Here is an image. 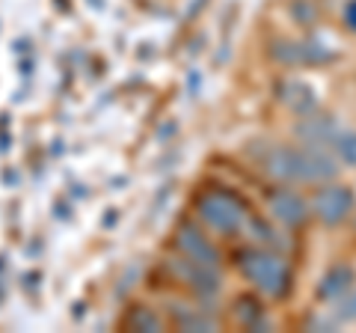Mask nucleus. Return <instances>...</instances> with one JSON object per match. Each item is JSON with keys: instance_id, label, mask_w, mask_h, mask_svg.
<instances>
[{"instance_id": "f257e3e1", "label": "nucleus", "mask_w": 356, "mask_h": 333, "mask_svg": "<svg viewBox=\"0 0 356 333\" xmlns=\"http://www.w3.org/2000/svg\"><path fill=\"white\" fill-rule=\"evenodd\" d=\"M264 170L280 182H332L339 176V161L327 149L312 146H276L264 158Z\"/></svg>"}, {"instance_id": "f03ea898", "label": "nucleus", "mask_w": 356, "mask_h": 333, "mask_svg": "<svg viewBox=\"0 0 356 333\" xmlns=\"http://www.w3.org/2000/svg\"><path fill=\"white\" fill-rule=\"evenodd\" d=\"M235 265L255 288H261V292H267V295L285 297L288 292H291V268L285 265L282 256H276V253H270V250H261V247L238 250Z\"/></svg>"}, {"instance_id": "7ed1b4c3", "label": "nucleus", "mask_w": 356, "mask_h": 333, "mask_svg": "<svg viewBox=\"0 0 356 333\" xmlns=\"http://www.w3.org/2000/svg\"><path fill=\"white\" fill-rule=\"evenodd\" d=\"M196 215L220 235H235L247 224V203L229 187H208L196 196Z\"/></svg>"}, {"instance_id": "20e7f679", "label": "nucleus", "mask_w": 356, "mask_h": 333, "mask_svg": "<svg viewBox=\"0 0 356 333\" xmlns=\"http://www.w3.org/2000/svg\"><path fill=\"white\" fill-rule=\"evenodd\" d=\"M356 206V194L348 185H327L312 196V212L324 226H341Z\"/></svg>"}, {"instance_id": "39448f33", "label": "nucleus", "mask_w": 356, "mask_h": 333, "mask_svg": "<svg viewBox=\"0 0 356 333\" xmlns=\"http://www.w3.org/2000/svg\"><path fill=\"white\" fill-rule=\"evenodd\" d=\"M175 244H178V253H181V256L193 259L199 265H211V268H217V265H220L217 244L211 241L205 232H202V226H196L193 220H184V224H178Z\"/></svg>"}, {"instance_id": "423d86ee", "label": "nucleus", "mask_w": 356, "mask_h": 333, "mask_svg": "<svg viewBox=\"0 0 356 333\" xmlns=\"http://www.w3.org/2000/svg\"><path fill=\"white\" fill-rule=\"evenodd\" d=\"M267 54L282 63V65H312V63H330L336 60V54L330 48L318 45V42H294V39H276L270 42Z\"/></svg>"}, {"instance_id": "0eeeda50", "label": "nucleus", "mask_w": 356, "mask_h": 333, "mask_svg": "<svg viewBox=\"0 0 356 333\" xmlns=\"http://www.w3.org/2000/svg\"><path fill=\"white\" fill-rule=\"evenodd\" d=\"M339 122L332 119L330 114H321V110H309V114H300L297 125H294V134L303 146L312 149H327L336 143L339 137Z\"/></svg>"}, {"instance_id": "6e6552de", "label": "nucleus", "mask_w": 356, "mask_h": 333, "mask_svg": "<svg viewBox=\"0 0 356 333\" xmlns=\"http://www.w3.org/2000/svg\"><path fill=\"white\" fill-rule=\"evenodd\" d=\"M267 206H270V215L288 229H300V226H306V220H309V203L297 191H288V187L273 191L267 196Z\"/></svg>"}, {"instance_id": "1a4fd4ad", "label": "nucleus", "mask_w": 356, "mask_h": 333, "mask_svg": "<svg viewBox=\"0 0 356 333\" xmlns=\"http://www.w3.org/2000/svg\"><path fill=\"white\" fill-rule=\"evenodd\" d=\"M170 265H172L178 280L187 283L193 292H199L202 297H211V295L220 292V277H217V268H211V265H199V262L187 259V256L172 259Z\"/></svg>"}, {"instance_id": "9d476101", "label": "nucleus", "mask_w": 356, "mask_h": 333, "mask_svg": "<svg viewBox=\"0 0 356 333\" xmlns=\"http://www.w3.org/2000/svg\"><path fill=\"white\" fill-rule=\"evenodd\" d=\"M276 98L285 104V107H291L294 114H309V110H315L318 104V98L315 93H312V86L303 84V81H297V77H288V81H280L276 84Z\"/></svg>"}, {"instance_id": "9b49d317", "label": "nucleus", "mask_w": 356, "mask_h": 333, "mask_svg": "<svg viewBox=\"0 0 356 333\" xmlns=\"http://www.w3.org/2000/svg\"><path fill=\"white\" fill-rule=\"evenodd\" d=\"M353 283H356V271L350 265H332V268L321 277L315 295L321 301H336V297H341L348 288H353Z\"/></svg>"}, {"instance_id": "f8f14e48", "label": "nucleus", "mask_w": 356, "mask_h": 333, "mask_svg": "<svg viewBox=\"0 0 356 333\" xmlns=\"http://www.w3.org/2000/svg\"><path fill=\"white\" fill-rule=\"evenodd\" d=\"M122 325H125L128 330H137V333H158V330H163L161 316L154 313L152 307H146V304L128 307V313H125V318H122Z\"/></svg>"}, {"instance_id": "ddd939ff", "label": "nucleus", "mask_w": 356, "mask_h": 333, "mask_svg": "<svg viewBox=\"0 0 356 333\" xmlns=\"http://www.w3.org/2000/svg\"><path fill=\"white\" fill-rule=\"evenodd\" d=\"M235 318H238V325H243V327H250V330H267V318H264V309H261V304L255 301V297H250V295H241L238 301H235Z\"/></svg>"}, {"instance_id": "4468645a", "label": "nucleus", "mask_w": 356, "mask_h": 333, "mask_svg": "<svg viewBox=\"0 0 356 333\" xmlns=\"http://www.w3.org/2000/svg\"><path fill=\"white\" fill-rule=\"evenodd\" d=\"M332 149H336V158L348 166H356V131H339L336 143H332Z\"/></svg>"}, {"instance_id": "2eb2a0df", "label": "nucleus", "mask_w": 356, "mask_h": 333, "mask_svg": "<svg viewBox=\"0 0 356 333\" xmlns=\"http://www.w3.org/2000/svg\"><path fill=\"white\" fill-rule=\"evenodd\" d=\"M175 318L181 330H214V321L205 318L202 313H178L175 309Z\"/></svg>"}, {"instance_id": "dca6fc26", "label": "nucleus", "mask_w": 356, "mask_h": 333, "mask_svg": "<svg viewBox=\"0 0 356 333\" xmlns=\"http://www.w3.org/2000/svg\"><path fill=\"white\" fill-rule=\"evenodd\" d=\"M336 318L339 321H356V288H348L341 297H336Z\"/></svg>"}, {"instance_id": "f3484780", "label": "nucleus", "mask_w": 356, "mask_h": 333, "mask_svg": "<svg viewBox=\"0 0 356 333\" xmlns=\"http://www.w3.org/2000/svg\"><path fill=\"white\" fill-rule=\"evenodd\" d=\"M344 24L356 33V0H348V3H344Z\"/></svg>"}, {"instance_id": "a211bd4d", "label": "nucleus", "mask_w": 356, "mask_h": 333, "mask_svg": "<svg viewBox=\"0 0 356 333\" xmlns=\"http://www.w3.org/2000/svg\"><path fill=\"white\" fill-rule=\"evenodd\" d=\"M291 13L294 15H303V24H312V6L303 3V0H297V3L291 6Z\"/></svg>"}]
</instances>
